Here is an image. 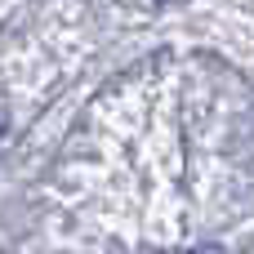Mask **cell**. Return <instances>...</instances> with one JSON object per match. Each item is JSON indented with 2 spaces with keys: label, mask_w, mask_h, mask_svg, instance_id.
Returning a JSON list of instances; mask_svg holds the SVG:
<instances>
[{
  "label": "cell",
  "mask_w": 254,
  "mask_h": 254,
  "mask_svg": "<svg viewBox=\"0 0 254 254\" xmlns=\"http://www.w3.org/2000/svg\"><path fill=\"white\" fill-rule=\"evenodd\" d=\"M0 134H4V107H0Z\"/></svg>",
  "instance_id": "cell-1"
}]
</instances>
